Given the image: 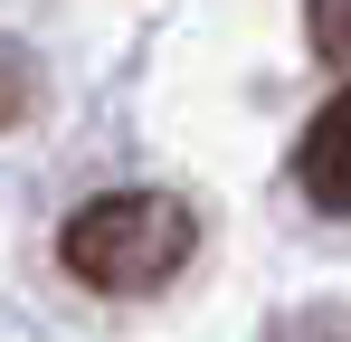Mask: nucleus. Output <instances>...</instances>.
I'll return each mask as SVG.
<instances>
[{
  "label": "nucleus",
  "mask_w": 351,
  "mask_h": 342,
  "mask_svg": "<svg viewBox=\"0 0 351 342\" xmlns=\"http://www.w3.org/2000/svg\"><path fill=\"white\" fill-rule=\"evenodd\" d=\"M190 247H199V219L171 190H105V200H86L58 228L66 276L95 285V295H152V285H171L190 266Z\"/></svg>",
  "instance_id": "1"
},
{
  "label": "nucleus",
  "mask_w": 351,
  "mask_h": 342,
  "mask_svg": "<svg viewBox=\"0 0 351 342\" xmlns=\"http://www.w3.org/2000/svg\"><path fill=\"white\" fill-rule=\"evenodd\" d=\"M294 181H304L313 209H351V86L304 124V143H294Z\"/></svg>",
  "instance_id": "2"
},
{
  "label": "nucleus",
  "mask_w": 351,
  "mask_h": 342,
  "mask_svg": "<svg viewBox=\"0 0 351 342\" xmlns=\"http://www.w3.org/2000/svg\"><path fill=\"white\" fill-rule=\"evenodd\" d=\"M304 38H313V57L351 67V0H304Z\"/></svg>",
  "instance_id": "3"
},
{
  "label": "nucleus",
  "mask_w": 351,
  "mask_h": 342,
  "mask_svg": "<svg viewBox=\"0 0 351 342\" xmlns=\"http://www.w3.org/2000/svg\"><path fill=\"white\" fill-rule=\"evenodd\" d=\"M19 95H29V76H19V57H0V124L19 114Z\"/></svg>",
  "instance_id": "4"
}]
</instances>
